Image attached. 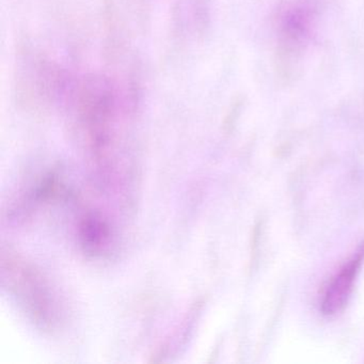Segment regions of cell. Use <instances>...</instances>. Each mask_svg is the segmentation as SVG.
I'll use <instances>...</instances> for the list:
<instances>
[{"label":"cell","instance_id":"1","mask_svg":"<svg viewBox=\"0 0 364 364\" xmlns=\"http://www.w3.org/2000/svg\"><path fill=\"white\" fill-rule=\"evenodd\" d=\"M4 272H7L10 289L26 306V310L39 323H48L54 316V306L50 291L41 277L18 257L9 255L4 259Z\"/></svg>","mask_w":364,"mask_h":364},{"label":"cell","instance_id":"2","mask_svg":"<svg viewBox=\"0 0 364 364\" xmlns=\"http://www.w3.org/2000/svg\"><path fill=\"white\" fill-rule=\"evenodd\" d=\"M363 263L364 242H362L355 255L330 281L321 300V312L323 314L334 315L344 309L353 293L355 279Z\"/></svg>","mask_w":364,"mask_h":364}]
</instances>
